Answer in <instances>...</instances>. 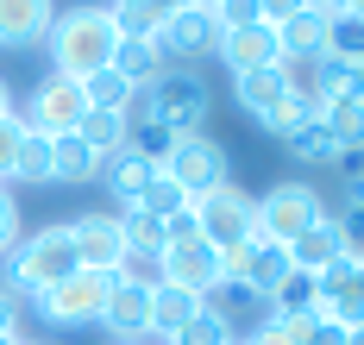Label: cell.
<instances>
[{
  "label": "cell",
  "instance_id": "1",
  "mask_svg": "<svg viewBox=\"0 0 364 345\" xmlns=\"http://www.w3.org/2000/svg\"><path fill=\"white\" fill-rule=\"evenodd\" d=\"M208 114H214V88H208V76L201 70H164L157 82H145V88H132V101H126V126H139V119H157V126H170V132H201L208 126Z\"/></svg>",
  "mask_w": 364,
  "mask_h": 345
},
{
  "label": "cell",
  "instance_id": "2",
  "mask_svg": "<svg viewBox=\"0 0 364 345\" xmlns=\"http://www.w3.org/2000/svg\"><path fill=\"white\" fill-rule=\"evenodd\" d=\"M50 63H57V76H95V70H107L113 50H119V26H113L107 6H70V13H57V26H50Z\"/></svg>",
  "mask_w": 364,
  "mask_h": 345
},
{
  "label": "cell",
  "instance_id": "3",
  "mask_svg": "<svg viewBox=\"0 0 364 345\" xmlns=\"http://www.w3.org/2000/svg\"><path fill=\"white\" fill-rule=\"evenodd\" d=\"M70 270H82L70 226H38L32 239H19V245L6 251V264H0V289H6V295H32V302H38V295L57 289Z\"/></svg>",
  "mask_w": 364,
  "mask_h": 345
},
{
  "label": "cell",
  "instance_id": "4",
  "mask_svg": "<svg viewBox=\"0 0 364 345\" xmlns=\"http://www.w3.org/2000/svg\"><path fill=\"white\" fill-rule=\"evenodd\" d=\"M321 220H327V201L314 182H277L257 195V239H270V245H295Z\"/></svg>",
  "mask_w": 364,
  "mask_h": 345
},
{
  "label": "cell",
  "instance_id": "5",
  "mask_svg": "<svg viewBox=\"0 0 364 345\" xmlns=\"http://www.w3.org/2000/svg\"><path fill=\"white\" fill-rule=\"evenodd\" d=\"M195 226H201V239L214 251L245 245V239H257V195H245L239 182H220L214 195L195 201Z\"/></svg>",
  "mask_w": 364,
  "mask_h": 345
},
{
  "label": "cell",
  "instance_id": "6",
  "mask_svg": "<svg viewBox=\"0 0 364 345\" xmlns=\"http://www.w3.org/2000/svg\"><path fill=\"white\" fill-rule=\"evenodd\" d=\"M164 176L182 182L188 201H201V195H214L220 182H232V176H226V145L208 138V132H182L176 145H170V157H164Z\"/></svg>",
  "mask_w": 364,
  "mask_h": 345
},
{
  "label": "cell",
  "instance_id": "7",
  "mask_svg": "<svg viewBox=\"0 0 364 345\" xmlns=\"http://www.w3.org/2000/svg\"><path fill=\"white\" fill-rule=\"evenodd\" d=\"M82 114H88V101H82V82L50 70V76L32 88V101H26L19 126H26V132H38V138H63V132H75V126H82Z\"/></svg>",
  "mask_w": 364,
  "mask_h": 345
},
{
  "label": "cell",
  "instance_id": "8",
  "mask_svg": "<svg viewBox=\"0 0 364 345\" xmlns=\"http://www.w3.org/2000/svg\"><path fill=\"white\" fill-rule=\"evenodd\" d=\"M107 289H113L107 270H70L57 289H44V295H38V314H44L50 327H88V320H101Z\"/></svg>",
  "mask_w": 364,
  "mask_h": 345
},
{
  "label": "cell",
  "instance_id": "9",
  "mask_svg": "<svg viewBox=\"0 0 364 345\" xmlns=\"http://www.w3.org/2000/svg\"><path fill=\"white\" fill-rule=\"evenodd\" d=\"M157 57H164V70H188L195 57H208V50H220V19L208 0H195V6H182V13H170L164 26H157Z\"/></svg>",
  "mask_w": 364,
  "mask_h": 345
},
{
  "label": "cell",
  "instance_id": "10",
  "mask_svg": "<svg viewBox=\"0 0 364 345\" xmlns=\"http://www.w3.org/2000/svg\"><path fill=\"white\" fill-rule=\"evenodd\" d=\"M220 270H226V283H239V289H252V295L270 302V289L289 276V251L270 245V239H245V245L220 251Z\"/></svg>",
  "mask_w": 364,
  "mask_h": 345
},
{
  "label": "cell",
  "instance_id": "11",
  "mask_svg": "<svg viewBox=\"0 0 364 345\" xmlns=\"http://www.w3.org/2000/svg\"><path fill=\"white\" fill-rule=\"evenodd\" d=\"M314 320H339V327L364 320V258H339L314 276Z\"/></svg>",
  "mask_w": 364,
  "mask_h": 345
},
{
  "label": "cell",
  "instance_id": "12",
  "mask_svg": "<svg viewBox=\"0 0 364 345\" xmlns=\"http://www.w3.org/2000/svg\"><path fill=\"white\" fill-rule=\"evenodd\" d=\"M164 283H176V289H188V295L208 302L220 283H226L220 251L208 245V239H182V245H170V251H164Z\"/></svg>",
  "mask_w": 364,
  "mask_h": 345
},
{
  "label": "cell",
  "instance_id": "13",
  "mask_svg": "<svg viewBox=\"0 0 364 345\" xmlns=\"http://www.w3.org/2000/svg\"><path fill=\"white\" fill-rule=\"evenodd\" d=\"M70 239H75V258L82 270H107L126 258V232H119V214H75L70 220Z\"/></svg>",
  "mask_w": 364,
  "mask_h": 345
},
{
  "label": "cell",
  "instance_id": "14",
  "mask_svg": "<svg viewBox=\"0 0 364 345\" xmlns=\"http://www.w3.org/2000/svg\"><path fill=\"white\" fill-rule=\"evenodd\" d=\"M101 327H107L119 345H145L151 339V289H139V283H113L107 307H101Z\"/></svg>",
  "mask_w": 364,
  "mask_h": 345
},
{
  "label": "cell",
  "instance_id": "15",
  "mask_svg": "<svg viewBox=\"0 0 364 345\" xmlns=\"http://www.w3.org/2000/svg\"><path fill=\"white\" fill-rule=\"evenodd\" d=\"M57 26V0H0V50H32Z\"/></svg>",
  "mask_w": 364,
  "mask_h": 345
},
{
  "label": "cell",
  "instance_id": "16",
  "mask_svg": "<svg viewBox=\"0 0 364 345\" xmlns=\"http://www.w3.org/2000/svg\"><path fill=\"white\" fill-rule=\"evenodd\" d=\"M220 63L232 70V76H245V70H270V63H283V44L270 26H239V32H220Z\"/></svg>",
  "mask_w": 364,
  "mask_h": 345
},
{
  "label": "cell",
  "instance_id": "17",
  "mask_svg": "<svg viewBox=\"0 0 364 345\" xmlns=\"http://www.w3.org/2000/svg\"><path fill=\"white\" fill-rule=\"evenodd\" d=\"M289 251V270H301V276H321V270H333L339 258H346V245H339V226H333V214L321 220V226H308L295 245H283Z\"/></svg>",
  "mask_w": 364,
  "mask_h": 345
},
{
  "label": "cell",
  "instance_id": "18",
  "mask_svg": "<svg viewBox=\"0 0 364 345\" xmlns=\"http://www.w3.org/2000/svg\"><path fill=\"white\" fill-rule=\"evenodd\" d=\"M151 176H157V163H145V157L132 151V145H119L113 157H101V182H107V195L119 201V207H132V201L145 195Z\"/></svg>",
  "mask_w": 364,
  "mask_h": 345
},
{
  "label": "cell",
  "instance_id": "19",
  "mask_svg": "<svg viewBox=\"0 0 364 345\" xmlns=\"http://www.w3.org/2000/svg\"><path fill=\"white\" fill-rule=\"evenodd\" d=\"M277 70H283V88H289V101L314 107V114H327V57H283Z\"/></svg>",
  "mask_w": 364,
  "mask_h": 345
},
{
  "label": "cell",
  "instance_id": "20",
  "mask_svg": "<svg viewBox=\"0 0 364 345\" xmlns=\"http://www.w3.org/2000/svg\"><path fill=\"white\" fill-rule=\"evenodd\" d=\"M201 307H208L201 295H188V289H176V283H157V289H151V333H157V339H170V333L188 327Z\"/></svg>",
  "mask_w": 364,
  "mask_h": 345
},
{
  "label": "cell",
  "instance_id": "21",
  "mask_svg": "<svg viewBox=\"0 0 364 345\" xmlns=\"http://www.w3.org/2000/svg\"><path fill=\"white\" fill-rule=\"evenodd\" d=\"M232 94H239V107L252 119H264L270 107H283L289 101V88H283V70L270 63V70H245V76H232Z\"/></svg>",
  "mask_w": 364,
  "mask_h": 345
},
{
  "label": "cell",
  "instance_id": "22",
  "mask_svg": "<svg viewBox=\"0 0 364 345\" xmlns=\"http://www.w3.org/2000/svg\"><path fill=\"white\" fill-rule=\"evenodd\" d=\"M283 145H289L295 163H333V170H339V157H346V151H339V138L327 132V119H321V114H314V119H301V126H295Z\"/></svg>",
  "mask_w": 364,
  "mask_h": 345
},
{
  "label": "cell",
  "instance_id": "23",
  "mask_svg": "<svg viewBox=\"0 0 364 345\" xmlns=\"http://www.w3.org/2000/svg\"><path fill=\"white\" fill-rule=\"evenodd\" d=\"M88 176H101V157L88 151L75 132L50 138V182H88Z\"/></svg>",
  "mask_w": 364,
  "mask_h": 345
},
{
  "label": "cell",
  "instance_id": "24",
  "mask_svg": "<svg viewBox=\"0 0 364 345\" xmlns=\"http://www.w3.org/2000/svg\"><path fill=\"white\" fill-rule=\"evenodd\" d=\"M277 44H283V57H327V19L321 13H295L277 26Z\"/></svg>",
  "mask_w": 364,
  "mask_h": 345
},
{
  "label": "cell",
  "instance_id": "25",
  "mask_svg": "<svg viewBox=\"0 0 364 345\" xmlns=\"http://www.w3.org/2000/svg\"><path fill=\"white\" fill-rule=\"evenodd\" d=\"M82 101H88V114H126V101H132V82L119 76V70H95V76H82Z\"/></svg>",
  "mask_w": 364,
  "mask_h": 345
},
{
  "label": "cell",
  "instance_id": "26",
  "mask_svg": "<svg viewBox=\"0 0 364 345\" xmlns=\"http://www.w3.org/2000/svg\"><path fill=\"white\" fill-rule=\"evenodd\" d=\"M113 70L132 82V88H145V82L164 76V57H157V44H151V38H119V50H113Z\"/></svg>",
  "mask_w": 364,
  "mask_h": 345
},
{
  "label": "cell",
  "instance_id": "27",
  "mask_svg": "<svg viewBox=\"0 0 364 345\" xmlns=\"http://www.w3.org/2000/svg\"><path fill=\"white\" fill-rule=\"evenodd\" d=\"M75 138L88 145L95 157H113L126 138H132V126H126V114H82V126H75Z\"/></svg>",
  "mask_w": 364,
  "mask_h": 345
},
{
  "label": "cell",
  "instance_id": "28",
  "mask_svg": "<svg viewBox=\"0 0 364 345\" xmlns=\"http://www.w3.org/2000/svg\"><path fill=\"white\" fill-rule=\"evenodd\" d=\"M164 345H232V320H226L220 307H201V314H195L188 327H176Z\"/></svg>",
  "mask_w": 364,
  "mask_h": 345
},
{
  "label": "cell",
  "instance_id": "29",
  "mask_svg": "<svg viewBox=\"0 0 364 345\" xmlns=\"http://www.w3.org/2000/svg\"><path fill=\"white\" fill-rule=\"evenodd\" d=\"M321 119H327V132L339 138V151H346V157L364 151V101H333Z\"/></svg>",
  "mask_w": 364,
  "mask_h": 345
},
{
  "label": "cell",
  "instance_id": "30",
  "mask_svg": "<svg viewBox=\"0 0 364 345\" xmlns=\"http://www.w3.org/2000/svg\"><path fill=\"white\" fill-rule=\"evenodd\" d=\"M132 207H139V214H157V220H170V214H188L195 201L182 195V182H170V176L157 170V176H151V182H145V195H139Z\"/></svg>",
  "mask_w": 364,
  "mask_h": 345
},
{
  "label": "cell",
  "instance_id": "31",
  "mask_svg": "<svg viewBox=\"0 0 364 345\" xmlns=\"http://www.w3.org/2000/svg\"><path fill=\"white\" fill-rule=\"evenodd\" d=\"M308 333H314V314H264V327L245 345H308Z\"/></svg>",
  "mask_w": 364,
  "mask_h": 345
},
{
  "label": "cell",
  "instance_id": "32",
  "mask_svg": "<svg viewBox=\"0 0 364 345\" xmlns=\"http://www.w3.org/2000/svg\"><path fill=\"white\" fill-rule=\"evenodd\" d=\"M327 57H333V63H364V19H358V13L327 19Z\"/></svg>",
  "mask_w": 364,
  "mask_h": 345
},
{
  "label": "cell",
  "instance_id": "33",
  "mask_svg": "<svg viewBox=\"0 0 364 345\" xmlns=\"http://www.w3.org/2000/svg\"><path fill=\"white\" fill-rule=\"evenodd\" d=\"M119 232H126V251H151V258H164V220L157 214H139V207H126L119 214Z\"/></svg>",
  "mask_w": 364,
  "mask_h": 345
},
{
  "label": "cell",
  "instance_id": "34",
  "mask_svg": "<svg viewBox=\"0 0 364 345\" xmlns=\"http://www.w3.org/2000/svg\"><path fill=\"white\" fill-rule=\"evenodd\" d=\"M270 314H314V276L289 270V276L270 289Z\"/></svg>",
  "mask_w": 364,
  "mask_h": 345
},
{
  "label": "cell",
  "instance_id": "35",
  "mask_svg": "<svg viewBox=\"0 0 364 345\" xmlns=\"http://www.w3.org/2000/svg\"><path fill=\"white\" fill-rule=\"evenodd\" d=\"M126 145L145 157V163H157V170H164V157H170V145H176V132H170V126H157V119H139Z\"/></svg>",
  "mask_w": 364,
  "mask_h": 345
},
{
  "label": "cell",
  "instance_id": "36",
  "mask_svg": "<svg viewBox=\"0 0 364 345\" xmlns=\"http://www.w3.org/2000/svg\"><path fill=\"white\" fill-rule=\"evenodd\" d=\"M13 182H50V138L26 132V145H19V163H13Z\"/></svg>",
  "mask_w": 364,
  "mask_h": 345
},
{
  "label": "cell",
  "instance_id": "37",
  "mask_svg": "<svg viewBox=\"0 0 364 345\" xmlns=\"http://www.w3.org/2000/svg\"><path fill=\"white\" fill-rule=\"evenodd\" d=\"M113 283H139V289H157V283H164V258H151V251H126V258L113 264Z\"/></svg>",
  "mask_w": 364,
  "mask_h": 345
},
{
  "label": "cell",
  "instance_id": "38",
  "mask_svg": "<svg viewBox=\"0 0 364 345\" xmlns=\"http://www.w3.org/2000/svg\"><path fill=\"white\" fill-rule=\"evenodd\" d=\"M333 101H364V63H333L327 57V107Z\"/></svg>",
  "mask_w": 364,
  "mask_h": 345
},
{
  "label": "cell",
  "instance_id": "39",
  "mask_svg": "<svg viewBox=\"0 0 364 345\" xmlns=\"http://www.w3.org/2000/svg\"><path fill=\"white\" fill-rule=\"evenodd\" d=\"M220 19V32H239V26H264V13H257V0H208Z\"/></svg>",
  "mask_w": 364,
  "mask_h": 345
},
{
  "label": "cell",
  "instance_id": "40",
  "mask_svg": "<svg viewBox=\"0 0 364 345\" xmlns=\"http://www.w3.org/2000/svg\"><path fill=\"white\" fill-rule=\"evenodd\" d=\"M19 145H26V126H19V114H6V119H0V182H13Z\"/></svg>",
  "mask_w": 364,
  "mask_h": 345
},
{
  "label": "cell",
  "instance_id": "41",
  "mask_svg": "<svg viewBox=\"0 0 364 345\" xmlns=\"http://www.w3.org/2000/svg\"><path fill=\"white\" fill-rule=\"evenodd\" d=\"M301 119H314V107H301V101H283V107H270L257 126H264V132H277V138H289Z\"/></svg>",
  "mask_w": 364,
  "mask_h": 345
},
{
  "label": "cell",
  "instance_id": "42",
  "mask_svg": "<svg viewBox=\"0 0 364 345\" xmlns=\"http://www.w3.org/2000/svg\"><path fill=\"white\" fill-rule=\"evenodd\" d=\"M333 226H339V245H346V258H364V214H358V207L333 214Z\"/></svg>",
  "mask_w": 364,
  "mask_h": 345
},
{
  "label": "cell",
  "instance_id": "43",
  "mask_svg": "<svg viewBox=\"0 0 364 345\" xmlns=\"http://www.w3.org/2000/svg\"><path fill=\"white\" fill-rule=\"evenodd\" d=\"M19 245V207H13V195H6V182H0V258Z\"/></svg>",
  "mask_w": 364,
  "mask_h": 345
},
{
  "label": "cell",
  "instance_id": "44",
  "mask_svg": "<svg viewBox=\"0 0 364 345\" xmlns=\"http://www.w3.org/2000/svg\"><path fill=\"white\" fill-rule=\"evenodd\" d=\"M257 13H264V26L277 32L283 19H295V13H308V0H257Z\"/></svg>",
  "mask_w": 364,
  "mask_h": 345
},
{
  "label": "cell",
  "instance_id": "45",
  "mask_svg": "<svg viewBox=\"0 0 364 345\" xmlns=\"http://www.w3.org/2000/svg\"><path fill=\"white\" fill-rule=\"evenodd\" d=\"M308 345H346V327H339V320H314Z\"/></svg>",
  "mask_w": 364,
  "mask_h": 345
},
{
  "label": "cell",
  "instance_id": "46",
  "mask_svg": "<svg viewBox=\"0 0 364 345\" xmlns=\"http://www.w3.org/2000/svg\"><path fill=\"white\" fill-rule=\"evenodd\" d=\"M346 207H358V214H364V163L346 176Z\"/></svg>",
  "mask_w": 364,
  "mask_h": 345
},
{
  "label": "cell",
  "instance_id": "47",
  "mask_svg": "<svg viewBox=\"0 0 364 345\" xmlns=\"http://www.w3.org/2000/svg\"><path fill=\"white\" fill-rule=\"evenodd\" d=\"M346 6H352V0H308V13H321V19H339Z\"/></svg>",
  "mask_w": 364,
  "mask_h": 345
},
{
  "label": "cell",
  "instance_id": "48",
  "mask_svg": "<svg viewBox=\"0 0 364 345\" xmlns=\"http://www.w3.org/2000/svg\"><path fill=\"white\" fill-rule=\"evenodd\" d=\"M6 327H19V307H13V295L0 289V333H6Z\"/></svg>",
  "mask_w": 364,
  "mask_h": 345
},
{
  "label": "cell",
  "instance_id": "49",
  "mask_svg": "<svg viewBox=\"0 0 364 345\" xmlns=\"http://www.w3.org/2000/svg\"><path fill=\"white\" fill-rule=\"evenodd\" d=\"M13 114V88H6V76H0V119Z\"/></svg>",
  "mask_w": 364,
  "mask_h": 345
},
{
  "label": "cell",
  "instance_id": "50",
  "mask_svg": "<svg viewBox=\"0 0 364 345\" xmlns=\"http://www.w3.org/2000/svg\"><path fill=\"white\" fill-rule=\"evenodd\" d=\"M0 345H26V333H19V327H6V333H0Z\"/></svg>",
  "mask_w": 364,
  "mask_h": 345
},
{
  "label": "cell",
  "instance_id": "51",
  "mask_svg": "<svg viewBox=\"0 0 364 345\" xmlns=\"http://www.w3.org/2000/svg\"><path fill=\"white\" fill-rule=\"evenodd\" d=\"M346 345H364V320H358V327H346Z\"/></svg>",
  "mask_w": 364,
  "mask_h": 345
},
{
  "label": "cell",
  "instance_id": "52",
  "mask_svg": "<svg viewBox=\"0 0 364 345\" xmlns=\"http://www.w3.org/2000/svg\"><path fill=\"white\" fill-rule=\"evenodd\" d=\"M346 13H358V19H364V0H352V6H346Z\"/></svg>",
  "mask_w": 364,
  "mask_h": 345
},
{
  "label": "cell",
  "instance_id": "53",
  "mask_svg": "<svg viewBox=\"0 0 364 345\" xmlns=\"http://www.w3.org/2000/svg\"><path fill=\"white\" fill-rule=\"evenodd\" d=\"M145 345H164V339H157V333H151V339H145Z\"/></svg>",
  "mask_w": 364,
  "mask_h": 345
},
{
  "label": "cell",
  "instance_id": "54",
  "mask_svg": "<svg viewBox=\"0 0 364 345\" xmlns=\"http://www.w3.org/2000/svg\"><path fill=\"white\" fill-rule=\"evenodd\" d=\"M26 345H32V339H26Z\"/></svg>",
  "mask_w": 364,
  "mask_h": 345
}]
</instances>
